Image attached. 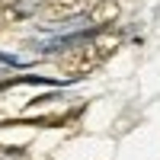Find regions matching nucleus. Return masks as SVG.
I'll return each mask as SVG.
<instances>
[{
  "instance_id": "obj_1",
  "label": "nucleus",
  "mask_w": 160,
  "mask_h": 160,
  "mask_svg": "<svg viewBox=\"0 0 160 160\" xmlns=\"http://www.w3.org/2000/svg\"><path fill=\"white\" fill-rule=\"evenodd\" d=\"M102 51L93 45V38H87V42H77L71 45L64 55L58 58V68L68 74V77H87L90 71H96L99 64H102Z\"/></svg>"
},
{
  "instance_id": "obj_2",
  "label": "nucleus",
  "mask_w": 160,
  "mask_h": 160,
  "mask_svg": "<svg viewBox=\"0 0 160 160\" xmlns=\"http://www.w3.org/2000/svg\"><path fill=\"white\" fill-rule=\"evenodd\" d=\"M80 10H83V0H48V3L35 7L38 19H42L45 26L48 22H68V19L77 16Z\"/></svg>"
},
{
  "instance_id": "obj_3",
  "label": "nucleus",
  "mask_w": 160,
  "mask_h": 160,
  "mask_svg": "<svg viewBox=\"0 0 160 160\" xmlns=\"http://www.w3.org/2000/svg\"><path fill=\"white\" fill-rule=\"evenodd\" d=\"M118 13H122V3H118V0H96V3L90 7L87 19L93 26H99V29H106V26H112L118 19Z\"/></svg>"
},
{
  "instance_id": "obj_4",
  "label": "nucleus",
  "mask_w": 160,
  "mask_h": 160,
  "mask_svg": "<svg viewBox=\"0 0 160 160\" xmlns=\"http://www.w3.org/2000/svg\"><path fill=\"white\" fill-rule=\"evenodd\" d=\"M19 83H38V87H58L61 80H51V77H35V74H26V77H10L0 83V90H10V87H19Z\"/></svg>"
},
{
  "instance_id": "obj_5",
  "label": "nucleus",
  "mask_w": 160,
  "mask_h": 160,
  "mask_svg": "<svg viewBox=\"0 0 160 160\" xmlns=\"http://www.w3.org/2000/svg\"><path fill=\"white\" fill-rule=\"evenodd\" d=\"M29 13H32V7L22 3V0H16V3H10V7L0 10V19H3V22H19V19L29 16Z\"/></svg>"
},
{
  "instance_id": "obj_6",
  "label": "nucleus",
  "mask_w": 160,
  "mask_h": 160,
  "mask_svg": "<svg viewBox=\"0 0 160 160\" xmlns=\"http://www.w3.org/2000/svg\"><path fill=\"white\" fill-rule=\"evenodd\" d=\"M10 3H16V0H0V10H3V7H10Z\"/></svg>"
}]
</instances>
